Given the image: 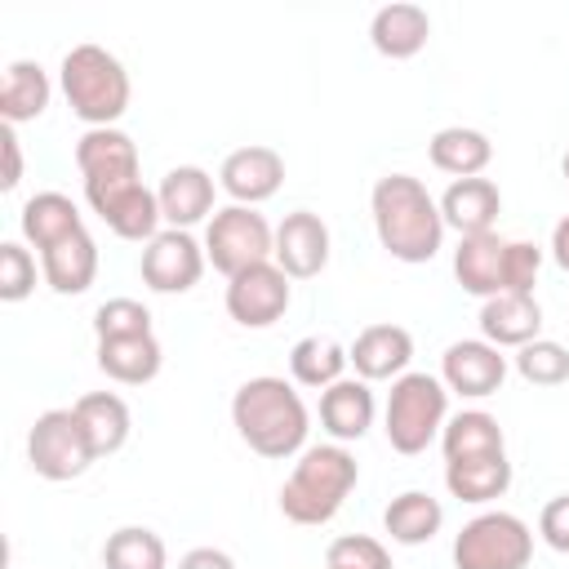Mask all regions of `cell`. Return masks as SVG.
Returning a JSON list of instances; mask_svg holds the SVG:
<instances>
[{
    "label": "cell",
    "instance_id": "cell-37",
    "mask_svg": "<svg viewBox=\"0 0 569 569\" xmlns=\"http://www.w3.org/2000/svg\"><path fill=\"white\" fill-rule=\"evenodd\" d=\"M31 289H36V258L18 240H4L0 244V298L22 302Z\"/></svg>",
    "mask_w": 569,
    "mask_h": 569
},
{
    "label": "cell",
    "instance_id": "cell-17",
    "mask_svg": "<svg viewBox=\"0 0 569 569\" xmlns=\"http://www.w3.org/2000/svg\"><path fill=\"white\" fill-rule=\"evenodd\" d=\"M213 178L200 169V164H178V169H169L164 178H160V187H156V200H160V218L169 222V227H178V231H191L196 222H204V218H213L218 209H213Z\"/></svg>",
    "mask_w": 569,
    "mask_h": 569
},
{
    "label": "cell",
    "instance_id": "cell-30",
    "mask_svg": "<svg viewBox=\"0 0 569 569\" xmlns=\"http://www.w3.org/2000/svg\"><path fill=\"white\" fill-rule=\"evenodd\" d=\"M71 409H76V418H80V427H84V436H89V445H93L98 458L124 449L133 418H129V405L116 391H89Z\"/></svg>",
    "mask_w": 569,
    "mask_h": 569
},
{
    "label": "cell",
    "instance_id": "cell-25",
    "mask_svg": "<svg viewBox=\"0 0 569 569\" xmlns=\"http://www.w3.org/2000/svg\"><path fill=\"white\" fill-rule=\"evenodd\" d=\"M164 351L156 342V333H138V338H102L98 342V369L120 382V387H142L160 373Z\"/></svg>",
    "mask_w": 569,
    "mask_h": 569
},
{
    "label": "cell",
    "instance_id": "cell-6",
    "mask_svg": "<svg viewBox=\"0 0 569 569\" xmlns=\"http://www.w3.org/2000/svg\"><path fill=\"white\" fill-rule=\"evenodd\" d=\"M533 560V529L511 511H480L453 538V569H525Z\"/></svg>",
    "mask_w": 569,
    "mask_h": 569
},
{
    "label": "cell",
    "instance_id": "cell-20",
    "mask_svg": "<svg viewBox=\"0 0 569 569\" xmlns=\"http://www.w3.org/2000/svg\"><path fill=\"white\" fill-rule=\"evenodd\" d=\"M76 169L84 182L138 178V142L124 129H84L76 142Z\"/></svg>",
    "mask_w": 569,
    "mask_h": 569
},
{
    "label": "cell",
    "instance_id": "cell-43",
    "mask_svg": "<svg viewBox=\"0 0 569 569\" xmlns=\"http://www.w3.org/2000/svg\"><path fill=\"white\" fill-rule=\"evenodd\" d=\"M560 173H565V182H569V151H565V160H560Z\"/></svg>",
    "mask_w": 569,
    "mask_h": 569
},
{
    "label": "cell",
    "instance_id": "cell-15",
    "mask_svg": "<svg viewBox=\"0 0 569 569\" xmlns=\"http://www.w3.org/2000/svg\"><path fill=\"white\" fill-rule=\"evenodd\" d=\"M347 360L365 382H382V378L396 382L413 360V333L405 325H365L347 347Z\"/></svg>",
    "mask_w": 569,
    "mask_h": 569
},
{
    "label": "cell",
    "instance_id": "cell-33",
    "mask_svg": "<svg viewBox=\"0 0 569 569\" xmlns=\"http://www.w3.org/2000/svg\"><path fill=\"white\" fill-rule=\"evenodd\" d=\"M102 565L107 569H169V551H164V538L156 529L120 525L116 533H107Z\"/></svg>",
    "mask_w": 569,
    "mask_h": 569
},
{
    "label": "cell",
    "instance_id": "cell-36",
    "mask_svg": "<svg viewBox=\"0 0 569 569\" xmlns=\"http://www.w3.org/2000/svg\"><path fill=\"white\" fill-rule=\"evenodd\" d=\"M325 569H391V556L369 533H342L325 551Z\"/></svg>",
    "mask_w": 569,
    "mask_h": 569
},
{
    "label": "cell",
    "instance_id": "cell-31",
    "mask_svg": "<svg viewBox=\"0 0 569 569\" xmlns=\"http://www.w3.org/2000/svg\"><path fill=\"white\" fill-rule=\"evenodd\" d=\"M347 365H351V360H347V347H342L338 338H329V333H307V338H298L293 351H289V373H293V382H298V387H316V391L333 387Z\"/></svg>",
    "mask_w": 569,
    "mask_h": 569
},
{
    "label": "cell",
    "instance_id": "cell-21",
    "mask_svg": "<svg viewBox=\"0 0 569 569\" xmlns=\"http://www.w3.org/2000/svg\"><path fill=\"white\" fill-rule=\"evenodd\" d=\"M373 413H378V405H373V391L365 378H338L333 387L320 391V427L338 445L360 440L373 427Z\"/></svg>",
    "mask_w": 569,
    "mask_h": 569
},
{
    "label": "cell",
    "instance_id": "cell-1",
    "mask_svg": "<svg viewBox=\"0 0 569 569\" xmlns=\"http://www.w3.org/2000/svg\"><path fill=\"white\" fill-rule=\"evenodd\" d=\"M369 209H373L378 244L396 262L418 267V262H431L440 253V244H445L440 200H431V191L413 173H382L373 182Z\"/></svg>",
    "mask_w": 569,
    "mask_h": 569
},
{
    "label": "cell",
    "instance_id": "cell-5",
    "mask_svg": "<svg viewBox=\"0 0 569 569\" xmlns=\"http://www.w3.org/2000/svg\"><path fill=\"white\" fill-rule=\"evenodd\" d=\"M449 422V387L436 373H400L391 382L387 409H382V431L387 445L405 458L422 453L431 440H440Z\"/></svg>",
    "mask_w": 569,
    "mask_h": 569
},
{
    "label": "cell",
    "instance_id": "cell-42",
    "mask_svg": "<svg viewBox=\"0 0 569 569\" xmlns=\"http://www.w3.org/2000/svg\"><path fill=\"white\" fill-rule=\"evenodd\" d=\"M551 258H556L560 271H569V213L551 227Z\"/></svg>",
    "mask_w": 569,
    "mask_h": 569
},
{
    "label": "cell",
    "instance_id": "cell-2",
    "mask_svg": "<svg viewBox=\"0 0 569 569\" xmlns=\"http://www.w3.org/2000/svg\"><path fill=\"white\" fill-rule=\"evenodd\" d=\"M231 422L258 458H293L307 449V431H311V413L302 396L293 391V382L276 373H258L236 387Z\"/></svg>",
    "mask_w": 569,
    "mask_h": 569
},
{
    "label": "cell",
    "instance_id": "cell-19",
    "mask_svg": "<svg viewBox=\"0 0 569 569\" xmlns=\"http://www.w3.org/2000/svg\"><path fill=\"white\" fill-rule=\"evenodd\" d=\"M369 40H373V49H378L382 58L405 62V58H413V53L427 49V40H431V18H427L422 4H409V0L382 4V9L373 13V22H369Z\"/></svg>",
    "mask_w": 569,
    "mask_h": 569
},
{
    "label": "cell",
    "instance_id": "cell-29",
    "mask_svg": "<svg viewBox=\"0 0 569 569\" xmlns=\"http://www.w3.org/2000/svg\"><path fill=\"white\" fill-rule=\"evenodd\" d=\"M427 156L440 173H453V178H480L493 160V142L480 133V129H467V124H449L440 133H431L427 142Z\"/></svg>",
    "mask_w": 569,
    "mask_h": 569
},
{
    "label": "cell",
    "instance_id": "cell-23",
    "mask_svg": "<svg viewBox=\"0 0 569 569\" xmlns=\"http://www.w3.org/2000/svg\"><path fill=\"white\" fill-rule=\"evenodd\" d=\"M40 276L62 298L84 293L98 280V244H93V236L89 231H76L67 240H58L53 249H44L40 253Z\"/></svg>",
    "mask_w": 569,
    "mask_h": 569
},
{
    "label": "cell",
    "instance_id": "cell-16",
    "mask_svg": "<svg viewBox=\"0 0 569 569\" xmlns=\"http://www.w3.org/2000/svg\"><path fill=\"white\" fill-rule=\"evenodd\" d=\"M507 249L511 240H502L498 231H480V236H462L453 249V276L467 293L476 298H498L507 293Z\"/></svg>",
    "mask_w": 569,
    "mask_h": 569
},
{
    "label": "cell",
    "instance_id": "cell-13",
    "mask_svg": "<svg viewBox=\"0 0 569 569\" xmlns=\"http://www.w3.org/2000/svg\"><path fill=\"white\" fill-rule=\"evenodd\" d=\"M271 262L289 276V280H311L329 267V227L320 213L311 209H293L284 213V222L276 227V249Z\"/></svg>",
    "mask_w": 569,
    "mask_h": 569
},
{
    "label": "cell",
    "instance_id": "cell-26",
    "mask_svg": "<svg viewBox=\"0 0 569 569\" xmlns=\"http://www.w3.org/2000/svg\"><path fill=\"white\" fill-rule=\"evenodd\" d=\"M440 449H445V462H471V458H498L507 453V436L498 427L493 413L485 409H462L445 422L440 431Z\"/></svg>",
    "mask_w": 569,
    "mask_h": 569
},
{
    "label": "cell",
    "instance_id": "cell-39",
    "mask_svg": "<svg viewBox=\"0 0 569 569\" xmlns=\"http://www.w3.org/2000/svg\"><path fill=\"white\" fill-rule=\"evenodd\" d=\"M538 538H542L551 551L569 556V493H556V498L542 507V516H538Z\"/></svg>",
    "mask_w": 569,
    "mask_h": 569
},
{
    "label": "cell",
    "instance_id": "cell-9",
    "mask_svg": "<svg viewBox=\"0 0 569 569\" xmlns=\"http://www.w3.org/2000/svg\"><path fill=\"white\" fill-rule=\"evenodd\" d=\"M89 209L120 236V240H156L160 236V200L142 178H116V182H84Z\"/></svg>",
    "mask_w": 569,
    "mask_h": 569
},
{
    "label": "cell",
    "instance_id": "cell-18",
    "mask_svg": "<svg viewBox=\"0 0 569 569\" xmlns=\"http://www.w3.org/2000/svg\"><path fill=\"white\" fill-rule=\"evenodd\" d=\"M502 213V191L489 178H453L449 191L440 196V218L445 227H453L458 236H480L493 231Z\"/></svg>",
    "mask_w": 569,
    "mask_h": 569
},
{
    "label": "cell",
    "instance_id": "cell-35",
    "mask_svg": "<svg viewBox=\"0 0 569 569\" xmlns=\"http://www.w3.org/2000/svg\"><path fill=\"white\" fill-rule=\"evenodd\" d=\"M93 333H98V342L102 338H138V333H151V311L138 298H107L93 311Z\"/></svg>",
    "mask_w": 569,
    "mask_h": 569
},
{
    "label": "cell",
    "instance_id": "cell-41",
    "mask_svg": "<svg viewBox=\"0 0 569 569\" xmlns=\"http://www.w3.org/2000/svg\"><path fill=\"white\" fill-rule=\"evenodd\" d=\"M178 569H236V560L227 551H218V547H191L178 560Z\"/></svg>",
    "mask_w": 569,
    "mask_h": 569
},
{
    "label": "cell",
    "instance_id": "cell-14",
    "mask_svg": "<svg viewBox=\"0 0 569 569\" xmlns=\"http://www.w3.org/2000/svg\"><path fill=\"white\" fill-rule=\"evenodd\" d=\"M280 182H284V160L276 147H262V142L236 147L218 169V187L231 196V204H249V209L271 200Z\"/></svg>",
    "mask_w": 569,
    "mask_h": 569
},
{
    "label": "cell",
    "instance_id": "cell-3",
    "mask_svg": "<svg viewBox=\"0 0 569 569\" xmlns=\"http://www.w3.org/2000/svg\"><path fill=\"white\" fill-rule=\"evenodd\" d=\"M356 480H360V462L347 445H338V440L333 445H307L298 453L289 480L280 485V511H284V520L307 525V529L329 525L342 511Z\"/></svg>",
    "mask_w": 569,
    "mask_h": 569
},
{
    "label": "cell",
    "instance_id": "cell-38",
    "mask_svg": "<svg viewBox=\"0 0 569 569\" xmlns=\"http://www.w3.org/2000/svg\"><path fill=\"white\" fill-rule=\"evenodd\" d=\"M542 271V249L529 240H511L507 249V293H533Z\"/></svg>",
    "mask_w": 569,
    "mask_h": 569
},
{
    "label": "cell",
    "instance_id": "cell-10",
    "mask_svg": "<svg viewBox=\"0 0 569 569\" xmlns=\"http://www.w3.org/2000/svg\"><path fill=\"white\" fill-rule=\"evenodd\" d=\"M204 244L191 236V231H178V227H164L156 240H147L142 249V284L151 293H187L200 284L204 276Z\"/></svg>",
    "mask_w": 569,
    "mask_h": 569
},
{
    "label": "cell",
    "instance_id": "cell-7",
    "mask_svg": "<svg viewBox=\"0 0 569 569\" xmlns=\"http://www.w3.org/2000/svg\"><path fill=\"white\" fill-rule=\"evenodd\" d=\"M271 249H276V227L249 204H227L204 227V258L227 280L258 262H271Z\"/></svg>",
    "mask_w": 569,
    "mask_h": 569
},
{
    "label": "cell",
    "instance_id": "cell-28",
    "mask_svg": "<svg viewBox=\"0 0 569 569\" xmlns=\"http://www.w3.org/2000/svg\"><path fill=\"white\" fill-rule=\"evenodd\" d=\"M440 525H445V507H440L427 489H405V493H396V498L387 502V511H382V529H387L391 542H400V547H422V542H431V538L440 533Z\"/></svg>",
    "mask_w": 569,
    "mask_h": 569
},
{
    "label": "cell",
    "instance_id": "cell-34",
    "mask_svg": "<svg viewBox=\"0 0 569 569\" xmlns=\"http://www.w3.org/2000/svg\"><path fill=\"white\" fill-rule=\"evenodd\" d=\"M511 365H516V373H520L525 382H533V387H560V382H569V351H565L560 342H551V338L525 342Z\"/></svg>",
    "mask_w": 569,
    "mask_h": 569
},
{
    "label": "cell",
    "instance_id": "cell-24",
    "mask_svg": "<svg viewBox=\"0 0 569 569\" xmlns=\"http://www.w3.org/2000/svg\"><path fill=\"white\" fill-rule=\"evenodd\" d=\"M18 227H22V240L44 253V249H53L58 240L84 231V218H80V209H76L71 196H62V191H36V196L22 204Z\"/></svg>",
    "mask_w": 569,
    "mask_h": 569
},
{
    "label": "cell",
    "instance_id": "cell-12",
    "mask_svg": "<svg viewBox=\"0 0 569 569\" xmlns=\"http://www.w3.org/2000/svg\"><path fill=\"white\" fill-rule=\"evenodd\" d=\"M507 356L502 347L485 342V338H462V342H449L445 356H440V382L453 391V396H467V400H480V396H493L502 382H507Z\"/></svg>",
    "mask_w": 569,
    "mask_h": 569
},
{
    "label": "cell",
    "instance_id": "cell-11",
    "mask_svg": "<svg viewBox=\"0 0 569 569\" xmlns=\"http://www.w3.org/2000/svg\"><path fill=\"white\" fill-rule=\"evenodd\" d=\"M289 298H293L289 276L276 262H258V267L231 276L227 280V293H222L227 316L240 329H267V325H276L289 311Z\"/></svg>",
    "mask_w": 569,
    "mask_h": 569
},
{
    "label": "cell",
    "instance_id": "cell-27",
    "mask_svg": "<svg viewBox=\"0 0 569 569\" xmlns=\"http://www.w3.org/2000/svg\"><path fill=\"white\" fill-rule=\"evenodd\" d=\"M49 98H53V84H49V71L40 62L18 58V62L4 67V84H0V116H4V124L18 129V124L44 116Z\"/></svg>",
    "mask_w": 569,
    "mask_h": 569
},
{
    "label": "cell",
    "instance_id": "cell-40",
    "mask_svg": "<svg viewBox=\"0 0 569 569\" xmlns=\"http://www.w3.org/2000/svg\"><path fill=\"white\" fill-rule=\"evenodd\" d=\"M0 151H4V173H0V191H13L22 182V142L13 133V124L0 129Z\"/></svg>",
    "mask_w": 569,
    "mask_h": 569
},
{
    "label": "cell",
    "instance_id": "cell-8",
    "mask_svg": "<svg viewBox=\"0 0 569 569\" xmlns=\"http://www.w3.org/2000/svg\"><path fill=\"white\" fill-rule=\"evenodd\" d=\"M27 462L44 480H76L98 462L76 409H44L27 431Z\"/></svg>",
    "mask_w": 569,
    "mask_h": 569
},
{
    "label": "cell",
    "instance_id": "cell-22",
    "mask_svg": "<svg viewBox=\"0 0 569 569\" xmlns=\"http://www.w3.org/2000/svg\"><path fill=\"white\" fill-rule=\"evenodd\" d=\"M480 333L493 347H525L542 333V307L533 293H498L480 307Z\"/></svg>",
    "mask_w": 569,
    "mask_h": 569
},
{
    "label": "cell",
    "instance_id": "cell-4",
    "mask_svg": "<svg viewBox=\"0 0 569 569\" xmlns=\"http://www.w3.org/2000/svg\"><path fill=\"white\" fill-rule=\"evenodd\" d=\"M58 84L67 107L89 129H116V120L129 111V71L124 62L102 44H76L62 53Z\"/></svg>",
    "mask_w": 569,
    "mask_h": 569
},
{
    "label": "cell",
    "instance_id": "cell-32",
    "mask_svg": "<svg viewBox=\"0 0 569 569\" xmlns=\"http://www.w3.org/2000/svg\"><path fill=\"white\" fill-rule=\"evenodd\" d=\"M445 485L458 502H493L511 485V462L507 453L498 458H471V462H445Z\"/></svg>",
    "mask_w": 569,
    "mask_h": 569
}]
</instances>
